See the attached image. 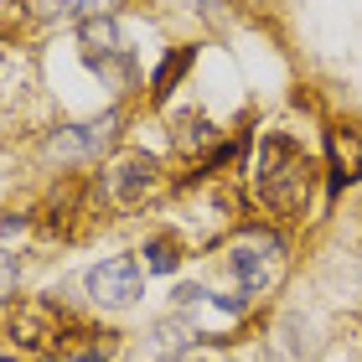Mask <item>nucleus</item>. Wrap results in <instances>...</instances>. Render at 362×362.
Listing matches in <instances>:
<instances>
[{
	"label": "nucleus",
	"instance_id": "f257e3e1",
	"mask_svg": "<svg viewBox=\"0 0 362 362\" xmlns=\"http://www.w3.org/2000/svg\"><path fill=\"white\" fill-rule=\"evenodd\" d=\"M254 187L274 218H305L310 192H316V156L290 135H264L254 156Z\"/></svg>",
	"mask_w": 362,
	"mask_h": 362
},
{
	"label": "nucleus",
	"instance_id": "f03ea898",
	"mask_svg": "<svg viewBox=\"0 0 362 362\" xmlns=\"http://www.w3.org/2000/svg\"><path fill=\"white\" fill-rule=\"evenodd\" d=\"M279 259H285V243L264 228H254V233H243L233 249H228V269L233 279L243 285V295H264L274 279H279Z\"/></svg>",
	"mask_w": 362,
	"mask_h": 362
},
{
	"label": "nucleus",
	"instance_id": "7ed1b4c3",
	"mask_svg": "<svg viewBox=\"0 0 362 362\" xmlns=\"http://www.w3.org/2000/svg\"><path fill=\"white\" fill-rule=\"evenodd\" d=\"M78 47H83V62H88L98 78H109V83H119V88L135 83V57H129V47L119 42L114 16L83 21V31H78Z\"/></svg>",
	"mask_w": 362,
	"mask_h": 362
},
{
	"label": "nucleus",
	"instance_id": "20e7f679",
	"mask_svg": "<svg viewBox=\"0 0 362 362\" xmlns=\"http://www.w3.org/2000/svg\"><path fill=\"white\" fill-rule=\"evenodd\" d=\"M119 124H124L119 109H104L98 119H83V124H62V129L47 135V156H57V160H98V156L114 151Z\"/></svg>",
	"mask_w": 362,
	"mask_h": 362
},
{
	"label": "nucleus",
	"instance_id": "39448f33",
	"mask_svg": "<svg viewBox=\"0 0 362 362\" xmlns=\"http://www.w3.org/2000/svg\"><path fill=\"white\" fill-rule=\"evenodd\" d=\"M140 290H145V269H140L135 254H114V259H104V264L88 269V300L104 305V310L135 305Z\"/></svg>",
	"mask_w": 362,
	"mask_h": 362
},
{
	"label": "nucleus",
	"instance_id": "423d86ee",
	"mask_svg": "<svg viewBox=\"0 0 362 362\" xmlns=\"http://www.w3.org/2000/svg\"><path fill=\"white\" fill-rule=\"evenodd\" d=\"M73 326V316L62 310L57 300H26V305H16V316H11V341L16 347H26V352H52L57 347V337Z\"/></svg>",
	"mask_w": 362,
	"mask_h": 362
},
{
	"label": "nucleus",
	"instance_id": "0eeeda50",
	"mask_svg": "<svg viewBox=\"0 0 362 362\" xmlns=\"http://www.w3.org/2000/svg\"><path fill=\"white\" fill-rule=\"evenodd\" d=\"M156 181H160L156 156H145V151H124L119 160H109V171H104V192H109V202L135 207L140 197H151Z\"/></svg>",
	"mask_w": 362,
	"mask_h": 362
},
{
	"label": "nucleus",
	"instance_id": "6e6552de",
	"mask_svg": "<svg viewBox=\"0 0 362 362\" xmlns=\"http://www.w3.org/2000/svg\"><path fill=\"white\" fill-rule=\"evenodd\" d=\"M119 352V332H109V326H68V332L57 337V347L47 352V362H114Z\"/></svg>",
	"mask_w": 362,
	"mask_h": 362
},
{
	"label": "nucleus",
	"instance_id": "1a4fd4ad",
	"mask_svg": "<svg viewBox=\"0 0 362 362\" xmlns=\"http://www.w3.org/2000/svg\"><path fill=\"white\" fill-rule=\"evenodd\" d=\"M326 151H332V192H341L362 171V140L347 124H337V129H326Z\"/></svg>",
	"mask_w": 362,
	"mask_h": 362
},
{
	"label": "nucleus",
	"instance_id": "9d476101",
	"mask_svg": "<svg viewBox=\"0 0 362 362\" xmlns=\"http://www.w3.org/2000/svg\"><path fill=\"white\" fill-rule=\"evenodd\" d=\"M192 57H197V47H171V52L160 57V68H156V78H151V98H156V104H160V98H171L176 78L192 68Z\"/></svg>",
	"mask_w": 362,
	"mask_h": 362
},
{
	"label": "nucleus",
	"instance_id": "9b49d317",
	"mask_svg": "<svg viewBox=\"0 0 362 362\" xmlns=\"http://www.w3.org/2000/svg\"><path fill=\"white\" fill-rule=\"evenodd\" d=\"M181 259H187V249H181L176 233H156L151 243H145V269H156V274H171Z\"/></svg>",
	"mask_w": 362,
	"mask_h": 362
},
{
	"label": "nucleus",
	"instance_id": "f8f14e48",
	"mask_svg": "<svg viewBox=\"0 0 362 362\" xmlns=\"http://www.w3.org/2000/svg\"><path fill=\"white\" fill-rule=\"evenodd\" d=\"M119 11V0H73V16H83V21H98V16H114Z\"/></svg>",
	"mask_w": 362,
	"mask_h": 362
},
{
	"label": "nucleus",
	"instance_id": "ddd939ff",
	"mask_svg": "<svg viewBox=\"0 0 362 362\" xmlns=\"http://www.w3.org/2000/svg\"><path fill=\"white\" fill-rule=\"evenodd\" d=\"M16 274H21V269H16V254L0 249V305H6L11 295H16Z\"/></svg>",
	"mask_w": 362,
	"mask_h": 362
},
{
	"label": "nucleus",
	"instance_id": "4468645a",
	"mask_svg": "<svg viewBox=\"0 0 362 362\" xmlns=\"http://www.w3.org/2000/svg\"><path fill=\"white\" fill-rule=\"evenodd\" d=\"M31 16H42V21H52V16H73V0H26Z\"/></svg>",
	"mask_w": 362,
	"mask_h": 362
},
{
	"label": "nucleus",
	"instance_id": "2eb2a0df",
	"mask_svg": "<svg viewBox=\"0 0 362 362\" xmlns=\"http://www.w3.org/2000/svg\"><path fill=\"white\" fill-rule=\"evenodd\" d=\"M171 362H192V357H171Z\"/></svg>",
	"mask_w": 362,
	"mask_h": 362
}]
</instances>
